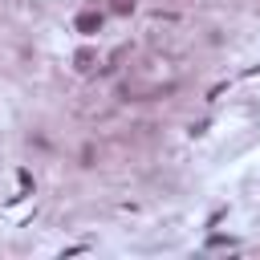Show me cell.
I'll return each mask as SVG.
<instances>
[{"label": "cell", "instance_id": "cell-2", "mask_svg": "<svg viewBox=\"0 0 260 260\" xmlns=\"http://www.w3.org/2000/svg\"><path fill=\"white\" fill-rule=\"evenodd\" d=\"M89 65H93V53L81 49V53H77V69H89Z\"/></svg>", "mask_w": 260, "mask_h": 260}, {"label": "cell", "instance_id": "cell-1", "mask_svg": "<svg viewBox=\"0 0 260 260\" xmlns=\"http://www.w3.org/2000/svg\"><path fill=\"white\" fill-rule=\"evenodd\" d=\"M102 20H106V16H102V12H93V8H89V12H77V32L93 37V32H102Z\"/></svg>", "mask_w": 260, "mask_h": 260}]
</instances>
